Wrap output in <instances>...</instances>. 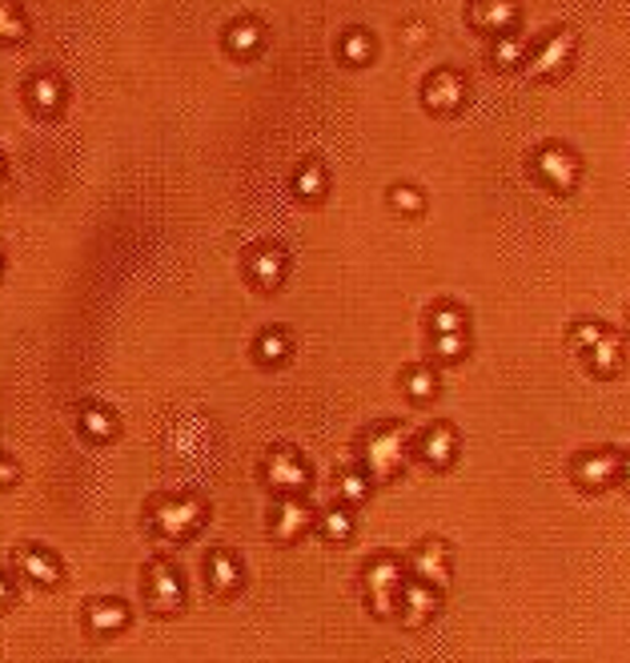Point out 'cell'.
<instances>
[{"label":"cell","mask_w":630,"mask_h":663,"mask_svg":"<svg viewBox=\"0 0 630 663\" xmlns=\"http://www.w3.org/2000/svg\"><path fill=\"white\" fill-rule=\"evenodd\" d=\"M390 205H394L398 213H406V217H418V213L426 210V198H421V189H414V186H394L390 189Z\"/></svg>","instance_id":"d6a6232c"},{"label":"cell","mask_w":630,"mask_h":663,"mask_svg":"<svg viewBox=\"0 0 630 663\" xmlns=\"http://www.w3.org/2000/svg\"><path fill=\"white\" fill-rule=\"evenodd\" d=\"M289 274V253L281 250V246H274V241H265V246H253L250 253H245V278H250V286H257V290H277L281 282H286Z\"/></svg>","instance_id":"30bf717a"},{"label":"cell","mask_w":630,"mask_h":663,"mask_svg":"<svg viewBox=\"0 0 630 663\" xmlns=\"http://www.w3.org/2000/svg\"><path fill=\"white\" fill-rule=\"evenodd\" d=\"M438 603H442V591L414 579V584H402V591H398L394 615L402 620V627H426L438 615Z\"/></svg>","instance_id":"8fae6325"},{"label":"cell","mask_w":630,"mask_h":663,"mask_svg":"<svg viewBox=\"0 0 630 663\" xmlns=\"http://www.w3.org/2000/svg\"><path fill=\"white\" fill-rule=\"evenodd\" d=\"M0 177H4V161H0Z\"/></svg>","instance_id":"f35d334b"},{"label":"cell","mask_w":630,"mask_h":663,"mask_svg":"<svg viewBox=\"0 0 630 663\" xmlns=\"http://www.w3.org/2000/svg\"><path fill=\"white\" fill-rule=\"evenodd\" d=\"M369 487H374V478H369L362 466H357V471H342V475H338V495H342V503H350V506L366 503Z\"/></svg>","instance_id":"f546056e"},{"label":"cell","mask_w":630,"mask_h":663,"mask_svg":"<svg viewBox=\"0 0 630 663\" xmlns=\"http://www.w3.org/2000/svg\"><path fill=\"white\" fill-rule=\"evenodd\" d=\"M578 53V37L575 28H554L551 37L542 40L534 53L526 57V77L530 80H554L563 77L566 68H570V61H575Z\"/></svg>","instance_id":"277c9868"},{"label":"cell","mask_w":630,"mask_h":663,"mask_svg":"<svg viewBox=\"0 0 630 663\" xmlns=\"http://www.w3.org/2000/svg\"><path fill=\"white\" fill-rule=\"evenodd\" d=\"M338 53H342L345 65H369L374 61V37H369L366 28H350L342 37V49Z\"/></svg>","instance_id":"f1b7e54d"},{"label":"cell","mask_w":630,"mask_h":663,"mask_svg":"<svg viewBox=\"0 0 630 663\" xmlns=\"http://www.w3.org/2000/svg\"><path fill=\"white\" fill-rule=\"evenodd\" d=\"M80 435L92 438V442H109V438L117 435V418H113V411H105V406H85V411H80Z\"/></svg>","instance_id":"603a6c76"},{"label":"cell","mask_w":630,"mask_h":663,"mask_svg":"<svg viewBox=\"0 0 630 663\" xmlns=\"http://www.w3.org/2000/svg\"><path fill=\"white\" fill-rule=\"evenodd\" d=\"M0 270H4V258H0Z\"/></svg>","instance_id":"ab89813d"},{"label":"cell","mask_w":630,"mask_h":663,"mask_svg":"<svg viewBox=\"0 0 630 663\" xmlns=\"http://www.w3.org/2000/svg\"><path fill=\"white\" fill-rule=\"evenodd\" d=\"M490 61H494V68H502V73H511V68H522L526 65V40L522 37H494V49H490Z\"/></svg>","instance_id":"d4e9b609"},{"label":"cell","mask_w":630,"mask_h":663,"mask_svg":"<svg viewBox=\"0 0 630 663\" xmlns=\"http://www.w3.org/2000/svg\"><path fill=\"white\" fill-rule=\"evenodd\" d=\"M402 40H406L410 49H414V45H426V40H430V25H421V21H410V25L402 28Z\"/></svg>","instance_id":"e575fe53"},{"label":"cell","mask_w":630,"mask_h":663,"mask_svg":"<svg viewBox=\"0 0 630 663\" xmlns=\"http://www.w3.org/2000/svg\"><path fill=\"white\" fill-rule=\"evenodd\" d=\"M402 584H406V567L398 563V559L381 555L374 559L366 571H362V591H366V603L374 615H394L398 611V591H402Z\"/></svg>","instance_id":"3957f363"},{"label":"cell","mask_w":630,"mask_h":663,"mask_svg":"<svg viewBox=\"0 0 630 663\" xmlns=\"http://www.w3.org/2000/svg\"><path fill=\"white\" fill-rule=\"evenodd\" d=\"M410 571H414V579H421V584L446 591L450 587V547L442 543V539H426V543L410 555Z\"/></svg>","instance_id":"5bb4252c"},{"label":"cell","mask_w":630,"mask_h":663,"mask_svg":"<svg viewBox=\"0 0 630 663\" xmlns=\"http://www.w3.org/2000/svg\"><path fill=\"white\" fill-rule=\"evenodd\" d=\"M289 350H293V342H289L286 330H265L257 338V346H253V354H257L262 366H281L289 359Z\"/></svg>","instance_id":"cb8c5ba5"},{"label":"cell","mask_w":630,"mask_h":663,"mask_svg":"<svg viewBox=\"0 0 630 663\" xmlns=\"http://www.w3.org/2000/svg\"><path fill=\"white\" fill-rule=\"evenodd\" d=\"M241 584H245V571H241V559L234 555V551H225V547H217L210 555V591L217 599H229L241 591Z\"/></svg>","instance_id":"e0dca14e"},{"label":"cell","mask_w":630,"mask_h":663,"mask_svg":"<svg viewBox=\"0 0 630 663\" xmlns=\"http://www.w3.org/2000/svg\"><path fill=\"white\" fill-rule=\"evenodd\" d=\"M518 0H474L466 21L474 33H487V37H506L518 25Z\"/></svg>","instance_id":"7c38bea8"},{"label":"cell","mask_w":630,"mask_h":663,"mask_svg":"<svg viewBox=\"0 0 630 663\" xmlns=\"http://www.w3.org/2000/svg\"><path fill=\"white\" fill-rule=\"evenodd\" d=\"M262 478L269 483V491H277V495H302L314 475H310V463L302 459V451H293V447H274V451L265 454Z\"/></svg>","instance_id":"8992f818"},{"label":"cell","mask_w":630,"mask_h":663,"mask_svg":"<svg viewBox=\"0 0 630 663\" xmlns=\"http://www.w3.org/2000/svg\"><path fill=\"white\" fill-rule=\"evenodd\" d=\"M16 475H21V471H16L13 459H4V454H0V491H9V487L16 483Z\"/></svg>","instance_id":"d590c367"},{"label":"cell","mask_w":630,"mask_h":663,"mask_svg":"<svg viewBox=\"0 0 630 663\" xmlns=\"http://www.w3.org/2000/svg\"><path fill=\"white\" fill-rule=\"evenodd\" d=\"M144 603L158 615H177L185 608V579L169 559H153L144 571Z\"/></svg>","instance_id":"5b68a950"},{"label":"cell","mask_w":630,"mask_h":663,"mask_svg":"<svg viewBox=\"0 0 630 663\" xmlns=\"http://www.w3.org/2000/svg\"><path fill=\"white\" fill-rule=\"evenodd\" d=\"M582 359H587V366H591L594 378H615V374L622 371V342H618L615 334L606 330L603 338H598V342H594L591 350L582 354Z\"/></svg>","instance_id":"ffe728a7"},{"label":"cell","mask_w":630,"mask_h":663,"mask_svg":"<svg viewBox=\"0 0 630 663\" xmlns=\"http://www.w3.org/2000/svg\"><path fill=\"white\" fill-rule=\"evenodd\" d=\"M458 447H462L458 435H454V426H446V423H433L418 435L421 463L433 466V471H450V466L458 463Z\"/></svg>","instance_id":"9a60e30c"},{"label":"cell","mask_w":630,"mask_h":663,"mask_svg":"<svg viewBox=\"0 0 630 663\" xmlns=\"http://www.w3.org/2000/svg\"><path fill=\"white\" fill-rule=\"evenodd\" d=\"M28 37V16L16 0H0V49L4 45H21Z\"/></svg>","instance_id":"7402d4cb"},{"label":"cell","mask_w":630,"mask_h":663,"mask_svg":"<svg viewBox=\"0 0 630 663\" xmlns=\"http://www.w3.org/2000/svg\"><path fill=\"white\" fill-rule=\"evenodd\" d=\"M430 330L433 334H450V330H466V310L454 302H442L430 310Z\"/></svg>","instance_id":"1f68e13d"},{"label":"cell","mask_w":630,"mask_h":663,"mask_svg":"<svg viewBox=\"0 0 630 663\" xmlns=\"http://www.w3.org/2000/svg\"><path fill=\"white\" fill-rule=\"evenodd\" d=\"M16 571L25 575L28 584L37 587H56L61 584V563H56L53 551H45V547H21L16 551Z\"/></svg>","instance_id":"2e32d148"},{"label":"cell","mask_w":630,"mask_h":663,"mask_svg":"<svg viewBox=\"0 0 630 663\" xmlns=\"http://www.w3.org/2000/svg\"><path fill=\"white\" fill-rule=\"evenodd\" d=\"M314 527L322 530V539H329V543H345V539L354 535V515H350L345 506H333L326 515H317Z\"/></svg>","instance_id":"4316f807"},{"label":"cell","mask_w":630,"mask_h":663,"mask_svg":"<svg viewBox=\"0 0 630 663\" xmlns=\"http://www.w3.org/2000/svg\"><path fill=\"white\" fill-rule=\"evenodd\" d=\"M410 459V442L406 430L398 426H374L366 438H362V466L374 483H390V478L402 475V466Z\"/></svg>","instance_id":"7a4b0ae2"},{"label":"cell","mask_w":630,"mask_h":663,"mask_svg":"<svg viewBox=\"0 0 630 663\" xmlns=\"http://www.w3.org/2000/svg\"><path fill=\"white\" fill-rule=\"evenodd\" d=\"M225 49H229L234 57H241V61L253 53H262L265 28L257 25V21H250V16H245V21H234V25L225 28Z\"/></svg>","instance_id":"44dd1931"},{"label":"cell","mask_w":630,"mask_h":663,"mask_svg":"<svg viewBox=\"0 0 630 663\" xmlns=\"http://www.w3.org/2000/svg\"><path fill=\"white\" fill-rule=\"evenodd\" d=\"M205 527V503L193 495H161L149 506V530L165 543H185Z\"/></svg>","instance_id":"6da1fadb"},{"label":"cell","mask_w":630,"mask_h":663,"mask_svg":"<svg viewBox=\"0 0 630 663\" xmlns=\"http://www.w3.org/2000/svg\"><path fill=\"white\" fill-rule=\"evenodd\" d=\"M421 101H426V109L438 113V117H454V113L466 105V77H462L458 68H438V73H430L426 85H421Z\"/></svg>","instance_id":"ba28073f"},{"label":"cell","mask_w":630,"mask_h":663,"mask_svg":"<svg viewBox=\"0 0 630 663\" xmlns=\"http://www.w3.org/2000/svg\"><path fill=\"white\" fill-rule=\"evenodd\" d=\"M317 523L314 506L298 499V495H281L274 506V515H269V535H274L277 543H298L302 535H310Z\"/></svg>","instance_id":"9c48e42d"},{"label":"cell","mask_w":630,"mask_h":663,"mask_svg":"<svg viewBox=\"0 0 630 663\" xmlns=\"http://www.w3.org/2000/svg\"><path fill=\"white\" fill-rule=\"evenodd\" d=\"M603 334H606L603 322H575V326H570V350L587 354V350H591V346L598 342Z\"/></svg>","instance_id":"836d02e7"},{"label":"cell","mask_w":630,"mask_h":663,"mask_svg":"<svg viewBox=\"0 0 630 663\" xmlns=\"http://www.w3.org/2000/svg\"><path fill=\"white\" fill-rule=\"evenodd\" d=\"M28 105L37 117H56L65 105V80L53 77V73H37L28 80Z\"/></svg>","instance_id":"d6986e66"},{"label":"cell","mask_w":630,"mask_h":663,"mask_svg":"<svg viewBox=\"0 0 630 663\" xmlns=\"http://www.w3.org/2000/svg\"><path fill=\"white\" fill-rule=\"evenodd\" d=\"M85 624H89L92 636H117L129 627V608L121 599H92L85 608Z\"/></svg>","instance_id":"ac0fdd59"},{"label":"cell","mask_w":630,"mask_h":663,"mask_svg":"<svg viewBox=\"0 0 630 663\" xmlns=\"http://www.w3.org/2000/svg\"><path fill=\"white\" fill-rule=\"evenodd\" d=\"M402 390H406L414 402H433L438 398V374L430 366H410L406 378H402Z\"/></svg>","instance_id":"83f0119b"},{"label":"cell","mask_w":630,"mask_h":663,"mask_svg":"<svg viewBox=\"0 0 630 663\" xmlns=\"http://www.w3.org/2000/svg\"><path fill=\"white\" fill-rule=\"evenodd\" d=\"M9 603H13V587H9V579L0 575V611L9 608Z\"/></svg>","instance_id":"8d00e7d4"},{"label":"cell","mask_w":630,"mask_h":663,"mask_svg":"<svg viewBox=\"0 0 630 663\" xmlns=\"http://www.w3.org/2000/svg\"><path fill=\"white\" fill-rule=\"evenodd\" d=\"M293 189H298L305 201H317L329 189L326 165H322V161H305L302 170H298V177H293Z\"/></svg>","instance_id":"484cf974"},{"label":"cell","mask_w":630,"mask_h":663,"mask_svg":"<svg viewBox=\"0 0 630 663\" xmlns=\"http://www.w3.org/2000/svg\"><path fill=\"white\" fill-rule=\"evenodd\" d=\"M433 359L438 362H462L466 359V350H470V338L466 330H450V334H433Z\"/></svg>","instance_id":"4dcf8cb0"},{"label":"cell","mask_w":630,"mask_h":663,"mask_svg":"<svg viewBox=\"0 0 630 663\" xmlns=\"http://www.w3.org/2000/svg\"><path fill=\"white\" fill-rule=\"evenodd\" d=\"M618 483H622V487L630 491V454L622 459V466H618Z\"/></svg>","instance_id":"74e56055"},{"label":"cell","mask_w":630,"mask_h":663,"mask_svg":"<svg viewBox=\"0 0 630 663\" xmlns=\"http://www.w3.org/2000/svg\"><path fill=\"white\" fill-rule=\"evenodd\" d=\"M618 466H622V459H618L615 451H587L575 459V483L578 487H587V491H606V487H615L618 483Z\"/></svg>","instance_id":"4fadbf2b"},{"label":"cell","mask_w":630,"mask_h":663,"mask_svg":"<svg viewBox=\"0 0 630 663\" xmlns=\"http://www.w3.org/2000/svg\"><path fill=\"white\" fill-rule=\"evenodd\" d=\"M530 165H534V177L554 193H575L578 177H582V165L566 146H539Z\"/></svg>","instance_id":"52a82bcc"}]
</instances>
